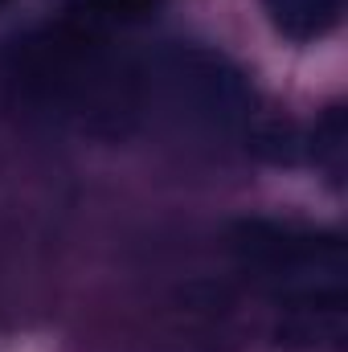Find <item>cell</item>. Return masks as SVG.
Returning <instances> with one entry per match:
<instances>
[{
    "label": "cell",
    "instance_id": "cell-1",
    "mask_svg": "<svg viewBox=\"0 0 348 352\" xmlns=\"http://www.w3.org/2000/svg\"><path fill=\"white\" fill-rule=\"evenodd\" d=\"M0 102L33 123L119 140L144 127V54L70 16L0 45Z\"/></svg>",
    "mask_w": 348,
    "mask_h": 352
},
{
    "label": "cell",
    "instance_id": "cell-2",
    "mask_svg": "<svg viewBox=\"0 0 348 352\" xmlns=\"http://www.w3.org/2000/svg\"><path fill=\"white\" fill-rule=\"evenodd\" d=\"M144 127L205 144H259V102L226 54L164 41L144 54Z\"/></svg>",
    "mask_w": 348,
    "mask_h": 352
},
{
    "label": "cell",
    "instance_id": "cell-3",
    "mask_svg": "<svg viewBox=\"0 0 348 352\" xmlns=\"http://www.w3.org/2000/svg\"><path fill=\"white\" fill-rule=\"evenodd\" d=\"M234 254L250 266L262 283L283 299L299 320H312L316 311L340 316L345 303V242L340 234L307 230L295 221H238Z\"/></svg>",
    "mask_w": 348,
    "mask_h": 352
},
{
    "label": "cell",
    "instance_id": "cell-4",
    "mask_svg": "<svg viewBox=\"0 0 348 352\" xmlns=\"http://www.w3.org/2000/svg\"><path fill=\"white\" fill-rule=\"evenodd\" d=\"M262 8L270 25L291 41H320L345 16V0H262Z\"/></svg>",
    "mask_w": 348,
    "mask_h": 352
},
{
    "label": "cell",
    "instance_id": "cell-5",
    "mask_svg": "<svg viewBox=\"0 0 348 352\" xmlns=\"http://www.w3.org/2000/svg\"><path fill=\"white\" fill-rule=\"evenodd\" d=\"M160 4L164 0H62V16L98 33H119V29L152 21Z\"/></svg>",
    "mask_w": 348,
    "mask_h": 352
},
{
    "label": "cell",
    "instance_id": "cell-6",
    "mask_svg": "<svg viewBox=\"0 0 348 352\" xmlns=\"http://www.w3.org/2000/svg\"><path fill=\"white\" fill-rule=\"evenodd\" d=\"M345 140H348V123H345V107H328L312 131V160L332 176L340 180L345 176Z\"/></svg>",
    "mask_w": 348,
    "mask_h": 352
},
{
    "label": "cell",
    "instance_id": "cell-7",
    "mask_svg": "<svg viewBox=\"0 0 348 352\" xmlns=\"http://www.w3.org/2000/svg\"><path fill=\"white\" fill-rule=\"evenodd\" d=\"M0 4H4V0H0Z\"/></svg>",
    "mask_w": 348,
    "mask_h": 352
}]
</instances>
